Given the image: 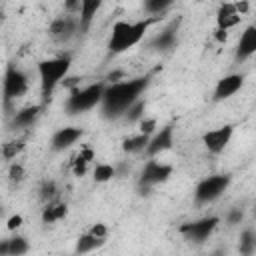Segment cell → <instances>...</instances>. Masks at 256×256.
<instances>
[{
  "label": "cell",
  "instance_id": "obj_22",
  "mask_svg": "<svg viewBox=\"0 0 256 256\" xmlns=\"http://www.w3.org/2000/svg\"><path fill=\"white\" fill-rule=\"evenodd\" d=\"M26 140H28V132L22 134V136H16L12 140H8L6 144H2V150H0L2 158L4 160H14L16 156H20L22 150L26 148Z\"/></svg>",
  "mask_w": 256,
  "mask_h": 256
},
{
  "label": "cell",
  "instance_id": "obj_10",
  "mask_svg": "<svg viewBox=\"0 0 256 256\" xmlns=\"http://www.w3.org/2000/svg\"><path fill=\"white\" fill-rule=\"evenodd\" d=\"M232 134H234V126H232V124H224V126H218V128H214V130H208V132L202 136V142H204V146H206L208 152L220 154V152H224V148L230 144Z\"/></svg>",
  "mask_w": 256,
  "mask_h": 256
},
{
  "label": "cell",
  "instance_id": "obj_37",
  "mask_svg": "<svg viewBox=\"0 0 256 256\" xmlns=\"http://www.w3.org/2000/svg\"><path fill=\"white\" fill-rule=\"evenodd\" d=\"M214 38H216L218 42H226V38H228V30L216 28V32H214Z\"/></svg>",
  "mask_w": 256,
  "mask_h": 256
},
{
  "label": "cell",
  "instance_id": "obj_27",
  "mask_svg": "<svg viewBox=\"0 0 256 256\" xmlns=\"http://www.w3.org/2000/svg\"><path fill=\"white\" fill-rule=\"evenodd\" d=\"M144 110H146V104H144V100L138 98V100L124 112V116H126L128 122H136V120H140V118L144 116Z\"/></svg>",
  "mask_w": 256,
  "mask_h": 256
},
{
  "label": "cell",
  "instance_id": "obj_34",
  "mask_svg": "<svg viewBox=\"0 0 256 256\" xmlns=\"http://www.w3.org/2000/svg\"><path fill=\"white\" fill-rule=\"evenodd\" d=\"M240 220H242V210H240V208L230 210V214H228V224H238Z\"/></svg>",
  "mask_w": 256,
  "mask_h": 256
},
{
  "label": "cell",
  "instance_id": "obj_28",
  "mask_svg": "<svg viewBox=\"0 0 256 256\" xmlns=\"http://www.w3.org/2000/svg\"><path fill=\"white\" fill-rule=\"evenodd\" d=\"M174 0H144V10L150 14H162Z\"/></svg>",
  "mask_w": 256,
  "mask_h": 256
},
{
  "label": "cell",
  "instance_id": "obj_19",
  "mask_svg": "<svg viewBox=\"0 0 256 256\" xmlns=\"http://www.w3.org/2000/svg\"><path fill=\"white\" fill-rule=\"evenodd\" d=\"M66 214H68V206L64 202L50 200V202H46V206L42 210V222L44 224H54V222L62 220Z\"/></svg>",
  "mask_w": 256,
  "mask_h": 256
},
{
  "label": "cell",
  "instance_id": "obj_24",
  "mask_svg": "<svg viewBox=\"0 0 256 256\" xmlns=\"http://www.w3.org/2000/svg\"><path fill=\"white\" fill-rule=\"evenodd\" d=\"M94 182H98V184H102V182H108V180H112L114 176H116V168L112 166V164H106V162H100V164H96V168H94Z\"/></svg>",
  "mask_w": 256,
  "mask_h": 256
},
{
  "label": "cell",
  "instance_id": "obj_30",
  "mask_svg": "<svg viewBox=\"0 0 256 256\" xmlns=\"http://www.w3.org/2000/svg\"><path fill=\"white\" fill-rule=\"evenodd\" d=\"M24 176H26L24 166L18 164V162H14V164L10 166V170H8V178H10V182H12V184H20V182L24 180Z\"/></svg>",
  "mask_w": 256,
  "mask_h": 256
},
{
  "label": "cell",
  "instance_id": "obj_3",
  "mask_svg": "<svg viewBox=\"0 0 256 256\" xmlns=\"http://www.w3.org/2000/svg\"><path fill=\"white\" fill-rule=\"evenodd\" d=\"M72 66L70 56H54L38 62V76H40V94H42V106L50 102L56 86L66 78L68 70Z\"/></svg>",
  "mask_w": 256,
  "mask_h": 256
},
{
  "label": "cell",
  "instance_id": "obj_4",
  "mask_svg": "<svg viewBox=\"0 0 256 256\" xmlns=\"http://www.w3.org/2000/svg\"><path fill=\"white\" fill-rule=\"evenodd\" d=\"M104 88H106V82H94V84H88L84 88L72 90L70 96L66 98V104H64L66 114L74 116V114H82V112H88L94 106H98L102 100Z\"/></svg>",
  "mask_w": 256,
  "mask_h": 256
},
{
  "label": "cell",
  "instance_id": "obj_31",
  "mask_svg": "<svg viewBox=\"0 0 256 256\" xmlns=\"http://www.w3.org/2000/svg\"><path fill=\"white\" fill-rule=\"evenodd\" d=\"M138 126H140V132L142 134H148V136H152L154 132H156V118H140L138 120Z\"/></svg>",
  "mask_w": 256,
  "mask_h": 256
},
{
  "label": "cell",
  "instance_id": "obj_23",
  "mask_svg": "<svg viewBox=\"0 0 256 256\" xmlns=\"http://www.w3.org/2000/svg\"><path fill=\"white\" fill-rule=\"evenodd\" d=\"M148 140H150V136H148V134H142V132H138L136 136H128V138L122 142V150H124V152H128V154H136V152H142V150L146 148Z\"/></svg>",
  "mask_w": 256,
  "mask_h": 256
},
{
  "label": "cell",
  "instance_id": "obj_13",
  "mask_svg": "<svg viewBox=\"0 0 256 256\" xmlns=\"http://www.w3.org/2000/svg\"><path fill=\"white\" fill-rule=\"evenodd\" d=\"M82 128L78 126H64L60 130H56L52 134V140H50V146L54 152H62L66 148H70L72 144H76L80 138H82Z\"/></svg>",
  "mask_w": 256,
  "mask_h": 256
},
{
  "label": "cell",
  "instance_id": "obj_20",
  "mask_svg": "<svg viewBox=\"0 0 256 256\" xmlns=\"http://www.w3.org/2000/svg\"><path fill=\"white\" fill-rule=\"evenodd\" d=\"M92 160H94V150H92L90 146H84V148L72 158V174H74L76 178L84 176L86 170H88V164H90Z\"/></svg>",
  "mask_w": 256,
  "mask_h": 256
},
{
  "label": "cell",
  "instance_id": "obj_21",
  "mask_svg": "<svg viewBox=\"0 0 256 256\" xmlns=\"http://www.w3.org/2000/svg\"><path fill=\"white\" fill-rule=\"evenodd\" d=\"M106 244V238H102V236H94L92 232H86V234H82V236H78V240H76V252L78 254H86V252H92V250H98V248H102Z\"/></svg>",
  "mask_w": 256,
  "mask_h": 256
},
{
  "label": "cell",
  "instance_id": "obj_26",
  "mask_svg": "<svg viewBox=\"0 0 256 256\" xmlns=\"http://www.w3.org/2000/svg\"><path fill=\"white\" fill-rule=\"evenodd\" d=\"M254 250H256V236H254V230L248 228V230H244L242 236H240V252H242L244 256H250Z\"/></svg>",
  "mask_w": 256,
  "mask_h": 256
},
{
  "label": "cell",
  "instance_id": "obj_6",
  "mask_svg": "<svg viewBox=\"0 0 256 256\" xmlns=\"http://www.w3.org/2000/svg\"><path fill=\"white\" fill-rule=\"evenodd\" d=\"M230 186V176L228 174H214L198 182L194 190V202L196 204H210L218 200Z\"/></svg>",
  "mask_w": 256,
  "mask_h": 256
},
{
  "label": "cell",
  "instance_id": "obj_18",
  "mask_svg": "<svg viewBox=\"0 0 256 256\" xmlns=\"http://www.w3.org/2000/svg\"><path fill=\"white\" fill-rule=\"evenodd\" d=\"M102 0H80V10H78V32H86L100 10Z\"/></svg>",
  "mask_w": 256,
  "mask_h": 256
},
{
  "label": "cell",
  "instance_id": "obj_12",
  "mask_svg": "<svg viewBox=\"0 0 256 256\" xmlns=\"http://www.w3.org/2000/svg\"><path fill=\"white\" fill-rule=\"evenodd\" d=\"M242 86H244V76H242V74H228V76H224V78L218 80V84H216V88H214V94H212V100H214V102L228 100V98L234 96Z\"/></svg>",
  "mask_w": 256,
  "mask_h": 256
},
{
  "label": "cell",
  "instance_id": "obj_9",
  "mask_svg": "<svg viewBox=\"0 0 256 256\" xmlns=\"http://www.w3.org/2000/svg\"><path fill=\"white\" fill-rule=\"evenodd\" d=\"M172 174V166L170 164H162L158 160H148L142 168V174H140V180L138 184L142 188H150V186H156V184H162L170 178Z\"/></svg>",
  "mask_w": 256,
  "mask_h": 256
},
{
  "label": "cell",
  "instance_id": "obj_7",
  "mask_svg": "<svg viewBox=\"0 0 256 256\" xmlns=\"http://www.w3.org/2000/svg\"><path fill=\"white\" fill-rule=\"evenodd\" d=\"M220 224V218L218 216H206V218H200V220H194V222H186L178 228V232L190 240V242H204L214 230L216 226Z\"/></svg>",
  "mask_w": 256,
  "mask_h": 256
},
{
  "label": "cell",
  "instance_id": "obj_8",
  "mask_svg": "<svg viewBox=\"0 0 256 256\" xmlns=\"http://www.w3.org/2000/svg\"><path fill=\"white\" fill-rule=\"evenodd\" d=\"M76 32H78V16H72V14L52 20V24L48 28V36L56 44H66Z\"/></svg>",
  "mask_w": 256,
  "mask_h": 256
},
{
  "label": "cell",
  "instance_id": "obj_14",
  "mask_svg": "<svg viewBox=\"0 0 256 256\" xmlns=\"http://www.w3.org/2000/svg\"><path fill=\"white\" fill-rule=\"evenodd\" d=\"M40 114H42V106H40V104L22 108V110H18V112L12 116L10 128H12V130H30V128L34 126V122L38 120Z\"/></svg>",
  "mask_w": 256,
  "mask_h": 256
},
{
  "label": "cell",
  "instance_id": "obj_35",
  "mask_svg": "<svg viewBox=\"0 0 256 256\" xmlns=\"http://www.w3.org/2000/svg\"><path fill=\"white\" fill-rule=\"evenodd\" d=\"M64 8H66L68 14H70V12H76V14H78V10H80V0H66Z\"/></svg>",
  "mask_w": 256,
  "mask_h": 256
},
{
  "label": "cell",
  "instance_id": "obj_15",
  "mask_svg": "<svg viewBox=\"0 0 256 256\" xmlns=\"http://www.w3.org/2000/svg\"><path fill=\"white\" fill-rule=\"evenodd\" d=\"M256 52V28L250 24L244 28L240 40H238V46H236V60L238 62H244L248 60L252 54Z\"/></svg>",
  "mask_w": 256,
  "mask_h": 256
},
{
  "label": "cell",
  "instance_id": "obj_33",
  "mask_svg": "<svg viewBox=\"0 0 256 256\" xmlns=\"http://www.w3.org/2000/svg\"><path fill=\"white\" fill-rule=\"evenodd\" d=\"M88 232H92L94 236H102V238H106V236H108V228H106L104 224H94Z\"/></svg>",
  "mask_w": 256,
  "mask_h": 256
},
{
  "label": "cell",
  "instance_id": "obj_17",
  "mask_svg": "<svg viewBox=\"0 0 256 256\" xmlns=\"http://www.w3.org/2000/svg\"><path fill=\"white\" fill-rule=\"evenodd\" d=\"M240 20H242V16L238 14L234 2H224V4L218 8V12H216V26L222 28V30L234 28L236 24H240Z\"/></svg>",
  "mask_w": 256,
  "mask_h": 256
},
{
  "label": "cell",
  "instance_id": "obj_5",
  "mask_svg": "<svg viewBox=\"0 0 256 256\" xmlns=\"http://www.w3.org/2000/svg\"><path fill=\"white\" fill-rule=\"evenodd\" d=\"M28 90V76L16 66V64H8L6 72H4V80H2V106L6 110V114L12 112V104L22 98Z\"/></svg>",
  "mask_w": 256,
  "mask_h": 256
},
{
  "label": "cell",
  "instance_id": "obj_11",
  "mask_svg": "<svg viewBox=\"0 0 256 256\" xmlns=\"http://www.w3.org/2000/svg\"><path fill=\"white\" fill-rule=\"evenodd\" d=\"M174 146V126L172 124H166L164 128H160L158 132H154L146 144V154L152 158V156H158L166 150H170Z\"/></svg>",
  "mask_w": 256,
  "mask_h": 256
},
{
  "label": "cell",
  "instance_id": "obj_32",
  "mask_svg": "<svg viewBox=\"0 0 256 256\" xmlns=\"http://www.w3.org/2000/svg\"><path fill=\"white\" fill-rule=\"evenodd\" d=\"M22 222H24V218H22L20 214H14V216H10V218H8V222H6V228L14 232V230H18V228L22 226Z\"/></svg>",
  "mask_w": 256,
  "mask_h": 256
},
{
  "label": "cell",
  "instance_id": "obj_36",
  "mask_svg": "<svg viewBox=\"0 0 256 256\" xmlns=\"http://www.w3.org/2000/svg\"><path fill=\"white\" fill-rule=\"evenodd\" d=\"M234 4H236V10H238V14H240V16H244V14L248 12V8H250L248 0H240V2H234Z\"/></svg>",
  "mask_w": 256,
  "mask_h": 256
},
{
  "label": "cell",
  "instance_id": "obj_16",
  "mask_svg": "<svg viewBox=\"0 0 256 256\" xmlns=\"http://www.w3.org/2000/svg\"><path fill=\"white\" fill-rule=\"evenodd\" d=\"M178 28H180V18L172 20V22L152 40V46H154L156 50H170V48H174L176 42H178Z\"/></svg>",
  "mask_w": 256,
  "mask_h": 256
},
{
  "label": "cell",
  "instance_id": "obj_2",
  "mask_svg": "<svg viewBox=\"0 0 256 256\" xmlns=\"http://www.w3.org/2000/svg\"><path fill=\"white\" fill-rule=\"evenodd\" d=\"M158 18H146V20H138V22H126V20H118L112 26L110 32V40H108V50L110 54H122L130 48H134L144 34L148 32V28L156 22Z\"/></svg>",
  "mask_w": 256,
  "mask_h": 256
},
{
  "label": "cell",
  "instance_id": "obj_25",
  "mask_svg": "<svg viewBox=\"0 0 256 256\" xmlns=\"http://www.w3.org/2000/svg\"><path fill=\"white\" fill-rule=\"evenodd\" d=\"M30 250V244L24 236H12L8 238V256H20Z\"/></svg>",
  "mask_w": 256,
  "mask_h": 256
},
{
  "label": "cell",
  "instance_id": "obj_1",
  "mask_svg": "<svg viewBox=\"0 0 256 256\" xmlns=\"http://www.w3.org/2000/svg\"><path fill=\"white\" fill-rule=\"evenodd\" d=\"M148 84H150V74L138 76V78H132V80L106 84L102 100H100L104 118L114 120V118L124 116V112L142 96V92L148 88Z\"/></svg>",
  "mask_w": 256,
  "mask_h": 256
},
{
  "label": "cell",
  "instance_id": "obj_38",
  "mask_svg": "<svg viewBox=\"0 0 256 256\" xmlns=\"http://www.w3.org/2000/svg\"><path fill=\"white\" fill-rule=\"evenodd\" d=\"M0 256H8V238L0 240Z\"/></svg>",
  "mask_w": 256,
  "mask_h": 256
},
{
  "label": "cell",
  "instance_id": "obj_29",
  "mask_svg": "<svg viewBox=\"0 0 256 256\" xmlns=\"http://www.w3.org/2000/svg\"><path fill=\"white\" fill-rule=\"evenodd\" d=\"M56 194H58L56 182L48 180V182H44V184L40 186V198H42L44 202H50V200H54V198H56Z\"/></svg>",
  "mask_w": 256,
  "mask_h": 256
}]
</instances>
